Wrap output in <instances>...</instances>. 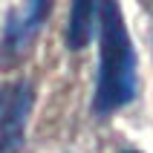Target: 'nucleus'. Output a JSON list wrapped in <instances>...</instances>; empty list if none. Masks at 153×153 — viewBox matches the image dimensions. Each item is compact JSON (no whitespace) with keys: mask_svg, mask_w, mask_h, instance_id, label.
I'll use <instances>...</instances> for the list:
<instances>
[{"mask_svg":"<svg viewBox=\"0 0 153 153\" xmlns=\"http://www.w3.org/2000/svg\"><path fill=\"white\" fill-rule=\"evenodd\" d=\"M104 0H72L67 23V46L69 49H84L95 35V23L101 17Z\"/></svg>","mask_w":153,"mask_h":153,"instance_id":"4","label":"nucleus"},{"mask_svg":"<svg viewBox=\"0 0 153 153\" xmlns=\"http://www.w3.org/2000/svg\"><path fill=\"white\" fill-rule=\"evenodd\" d=\"M127 153H136V150H127Z\"/></svg>","mask_w":153,"mask_h":153,"instance_id":"5","label":"nucleus"},{"mask_svg":"<svg viewBox=\"0 0 153 153\" xmlns=\"http://www.w3.org/2000/svg\"><path fill=\"white\" fill-rule=\"evenodd\" d=\"M49 6H52V0H23V6L6 20L3 46H0V58L3 61H17L32 46L35 35L41 32L43 20L49 15Z\"/></svg>","mask_w":153,"mask_h":153,"instance_id":"3","label":"nucleus"},{"mask_svg":"<svg viewBox=\"0 0 153 153\" xmlns=\"http://www.w3.org/2000/svg\"><path fill=\"white\" fill-rule=\"evenodd\" d=\"M98 32H101V61L93 107L98 116H107L136 98V52L116 0L101 3Z\"/></svg>","mask_w":153,"mask_h":153,"instance_id":"1","label":"nucleus"},{"mask_svg":"<svg viewBox=\"0 0 153 153\" xmlns=\"http://www.w3.org/2000/svg\"><path fill=\"white\" fill-rule=\"evenodd\" d=\"M29 110H32V84L15 81L0 87V153H15L23 145Z\"/></svg>","mask_w":153,"mask_h":153,"instance_id":"2","label":"nucleus"}]
</instances>
